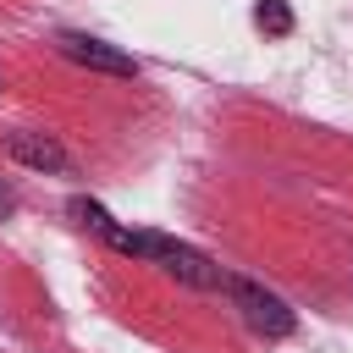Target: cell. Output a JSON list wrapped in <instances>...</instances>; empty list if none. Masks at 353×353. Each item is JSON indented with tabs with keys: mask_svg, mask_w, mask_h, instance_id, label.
Segmentation results:
<instances>
[{
	"mask_svg": "<svg viewBox=\"0 0 353 353\" xmlns=\"http://www.w3.org/2000/svg\"><path fill=\"white\" fill-rule=\"evenodd\" d=\"M221 292L232 298V309L259 331V336H292V325H298V314L276 298V292H265L259 281H248V276H226L221 281Z\"/></svg>",
	"mask_w": 353,
	"mask_h": 353,
	"instance_id": "7a4b0ae2",
	"label": "cell"
},
{
	"mask_svg": "<svg viewBox=\"0 0 353 353\" xmlns=\"http://www.w3.org/2000/svg\"><path fill=\"white\" fill-rule=\"evenodd\" d=\"M11 210H17V188H11V182H0V221H6Z\"/></svg>",
	"mask_w": 353,
	"mask_h": 353,
	"instance_id": "8992f818",
	"label": "cell"
},
{
	"mask_svg": "<svg viewBox=\"0 0 353 353\" xmlns=\"http://www.w3.org/2000/svg\"><path fill=\"white\" fill-rule=\"evenodd\" d=\"M99 237H105L116 254H127V259H143V265L165 270L171 281H182V287H199V292H221V281H226V270H221L215 259H204L199 248H188V243L165 237V232H143V226H121V221H105V226H99Z\"/></svg>",
	"mask_w": 353,
	"mask_h": 353,
	"instance_id": "6da1fadb",
	"label": "cell"
},
{
	"mask_svg": "<svg viewBox=\"0 0 353 353\" xmlns=\"http://www.w3.org/2000/svg\"><path fill=\"white\" fill-rule=\"evenodd\" d=\"M55 44H61L66 61H77V66H88V72H105V77H138V61H132V55H121V50L88 39V33H61Z\"/></svg>",
	"mask_w": 353,
	"mask_h": 353,
	"instance_id": "3957f363",
	"label": "cell"
},
{
	"mask_svg": "<svg viewBox=\"0 0 353 353\" xmlns=\"http://www.w3.org/2000/svg\"><path fill=\"white\" fill-rule=\"evenodd\" d=\"M254 17H259V28H270V33H287V28H292V17H287V6H281V0H265Z\"/></svg>",
	"mask_w": 353,
	"mask_h": 353,
	"instance_id": "5b68a950",
	"label": "cell"
},
{
	"mask_svg": "<svg viewBox=\"0 0 353 353\" xmlns=\"http://www.w3.org/2000/svg\"><path fill=\"white\" fill-rule=\"evenodd\" d=\"M6 154L28 171H72V154L50 138V132H11L6 138Z\"/></svg>",
	"mask_w": 353,
	"mask_h": 353,
	"instance_id": "277c9868",
	"label": "cell"
}]
</instances>
